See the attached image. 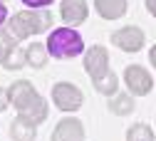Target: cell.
Returning a JSON list of instances; mask_svg holds the SVG:
<instances>
[{
	"instance_id": "12",
	"label": "cell",
	"mask_w": 156,
	"mask_h": 141,
	"mask_svg": "<svg viewBox=\"0 0 156 141\" xmlns=\"http://www.w3.org/2000/svg\"><path fill=\"white\" fill-rule=\"evenodd\" d=\"M25 52H27V65H30L32 69H42V67L47 65V57H50L47 45H42V42H32Z\"/></svg>"
},
{
	"instance_id": "1",
	"label": "cell",
	"mask_w": 156,
	"mask_h": 141,
	"mask_svg": "<svg viewBox=\"0 0 156 141\" xmlns=\"http://www.w3.org/2000/svg\"><path fill=\"white\" fill-rule=\"evenodd\" d=\"M8 99L10 104L20 111V116H25L27 122H32L35 126L42 124L47 119V102L35 92V87L27 79H17L8 87Z\"/></svg>"
},
{
	"instance_id": "23",
	"label": "cell",
	"mask_w": 156,
	"mask_h": 141,
	"mask_svg": "<svg viewBox=\"0 0 156 141\" xmlns=\"http://www.w3.org/2000/svg\"><path fill=\"white\" fill-rule=\"evenodd\" d=\"M3 3H5V0H3Z\"/></svg>"
},
{
	"instance_id": "8",
	"label": "cell",
	"mask_w": 156,
	"mask_h": 141,
	"mask_svg": "<svg viewBox=\"0 0 156 141\" xmlns=\"http://www.w3.org/2000/svg\"><path fill=\"white\" fill-rule=\"evenodd\" d=\"M89 15V5L87 0H62L60 3V17L67 27H77L82 25Z\"/></svg>"
},
{
	"instance_id": "22",
	"label": "cell",
	"mask_w": 156,
	"mask_h": 141,
	"mask_svg": "<svg viewBox=\"0 0 156 141\" xmlns=\"http://www.w3.org/2000/svg\"><path fill=\"white\" fill-rule=\"evenodd\" d=\"M149 59H151V65H154V69H156V45L149 50Z\"/></svg>"
},
{
	"instance_id": "19",
	"label": "cell",
	"mask_w": 156,
	"mask_h": 141,
	"mask_svg": "<svg viewBox=\"0 0 156 141\" xmlns=\"http://www.w3.org/2000/svg\"><path fill=\"white\" fill-rule=\"evenodd\" d=\"M10 104V99H8V89L0 87V111H5V107Z\"/></svg>"
},
{
	"instance_id": "14",
	"label": "cell",
	"mask_w": 156,
	"mask_h": 141,
	"mask_svg": "<svg viewBox=\"0 0 156 141\" xmlns=\"http://www.w3.org/2000/svg\"><path fill=\"white\" fill-rule=\"evenodd\" d=\"M27 65V52L25 50H20V47H12L8 55H5V59H3V67L5 69H20V67H25Z\"/></svg>"
},
{
	"instance_id": "15",
	"label": "cell",
	"mask_w": 156,
	"mask_h": 141,
	"mask_svg": "<svg viewBox=\"0 0 156 141\" xmlns=\"http://www.w3.org/2000/svg\"><path fill=\"white\" fill-rule=\"evenodd\" d=\"M92 84H94V89H97V92H102L104 97H114L116 87H119V79H116V74H114V72H109V74H104L102 79L92 82Z\"/></svg>"
},
{
	"instance_id": "17",
	"label": "cell",
	"mask_w": 156,
	"mask_h": 141,
	"mask_svg": "<svg viewBox=\"0 0 156 141\" xmlns=\"http://www.w3.org/2000/svg\"><path fill=\"white\" fill-rule=\"evenodd\" d=\"M15 45H17V42H15V40H12L8 32H0V62L5 59V55H8Z\"/></svg>"
},
{
	"instance_id": "20",
	"label": "cell",
	"mask_w": 156,
	"mask_h": 141,
	"mask_svg": "<svg viewBox=\"0 0 156 141\" xmlns=\"http://www.w3.org/2000/svg\"><path fill=\"white\" fill-rule=\"evenodd\" d=\"M144 3H146V10L156 17V0H144Z\"/></svg>"
},
{
	"instance_id": "16",
	"label": "cell",
	"mask_w": 156,
	"mask_h": 141,
	"mask_svg": "<svg viewBox=\"0 0 156 141\" xmlns=\"http://www.w3.org/2000/svg\"><path fill=\"white\" fill-rule=\"evenodd\" d=\"M126 141H154V129L146 124H134L126 131Z\"/></svg>"
},
{
	"instance_id": "11",
	"label": "cell",
	"mask_w": 156,
	"mask_h": 141,
	"mask_svg": "<svg viewBox=\"0 0 156 141\" xmlns=\"http://www.w3.org/2000/svg\"><path fill=\"white\" fill-rule=\"evenodd\" d=\"M10 139H12V141H35V139H37L35 124L27 122L25 116L12 119V124H10Z\"/></svg>"
},
{
	"instance_id": "9",
	"label": "cell",
	"mask_w": 156,
	"mask_h": 141,
	"mask_svg": "<svg viewBox=\"0 0 156 141\" xmlns=\"http://www.w3.org/2000/svg\"><path fill=\"white\" fill-rule=\"evenodd\" d=\"M50 141H84V126L80 119L74 116H65L62 122H57Z\"/></svg>"
},
{
	"instance_id": "5",
	"label": "cell",
	"mask_w": 156,
	"mask_h": 141,
	"mask_svg": "<svg viewBox=\"0 0 156 141\" xmlns=\"http://www.w3.org/2000/svg\"><path fill=\"white\" fill-rule=\"evenodd\" d=\"M124 84L129 92H134V97H144L154 89V77L141 65H129L124 69Z\"/></svg>"
},
{
	"instance_id": "7",
	"label": "cell",
	"mask_w": 156,
	"mask_h": 141,
	"mask_svg": "<svg viewBox=\"0 0 156 141\" xmlns=\"http://www.w3.org/2000/svg\"><path fill=\"white\" fill-rule=\"evenodd\" d=\"M84 69L92 77V82L102 79L104 74H109V52H107V47H102V45L89 47L84 52Z\"/></svg>"
},
{
	"instance_id": "6",
	"label": "cell",
	"mask_w": 156,
	"mask_h": 141,
	"mask_svg": "<svg viewBox=\"0 0 156 141\" xmlns=\"http://www.w3.org/2000/svg\"><path fill=\"white\" fill-rule=\"evenodd\" d=\"M146 42V37H144V30L141 27H136V25H126L122 30H116L112 32V45L114 47H119L122 52H139Z\"/></svg>"
},
{
	"instance_id": "4",
	"label": "cell",
	"mask_w": 156,
	"mask_h": 141,
	"mask_svg": "<svg viewBox=\"0 0 156 141\" xmlns=\"http://www.w3.org/2000/svg\"><path fill=\"white\" fill-rule=\"evenodd\" d=\"M52 102L60 111H77L82 107L84 97H82V89L74 87L72 82H57L52 87Z\"/></svg>"
},
{
	"instance_id": "3",
	"label": "cell",
	"mask_w": 156,
	"mask_h": 141,
	"mask_svg": "<svg viewBox=\"0 0 156 141\" xmlns=\"http://www.w3.org/2000/svg\"><path fill=\"white\" fill-rule=\"evenodd\" d=\"M47 52L55 59H69L84 52V40L72 27H55L47 37Z\"/></svg>"
},
{
	"instance_id": "18",
	"label": "cell",
	"mask_w": 156,
	"mask_h": 141,
	"mask_svg": "<svg viewBox=\"0 0 156 141\" xmlns=\"http://www.w3.org/2000/svg\"><path fill=\"white\" fill-rule=\"evenodd\" d=\"M23 3H25L27 8H47V5L55 3V0H23Z\"/></svg>"
},
{
	"instance_id": "10",
	"label": "cell",
	"mask_w": 156,
	"mask_h": 141,
	"mask_svg": "<svg viewBox=\"0 0 156 141\" xmlns=\"http://www.w3.org/2000/svg\"><path fill=\"white\" fill-rule=\"evenodd\" d=\"M94 10L104 20H119L126 12V0H94Z\"/></svg>"
},
{
	"instance_id": "13",
	"label": "cell",
	"mask_w": 156,
	"mask_h": 141,
	"mask_svg": "<svg viewBox=\"0 0 156 141\" xmlns=\"http://www.w3.org/2000/svg\"><path fill=\"white\" fill-rule=\"evenodd\" d=\"M109 111L114 114H119V116H126L134 111V97L129 92H119V94H114L109 99Z\"/></svg>"
},
{
	"instance_id": "2",
	"label": "cell",
	"mask_w": 156,
	"mask_h": 141,
	"mask_svg": "<svg viewBox=\"0 0 156 141\" xmlns=\"http://www.w3.org/2000/svg\"><path fill=\"white\" fill-rule=\"evenodd\" d=\"M52 25V15L40 10V12H35V10H23V12H15L10 20H8V27L5 32L15 40V42H20V40L30 37V35H37V32H45L50 30Z\"/></svg>"
},
{
	"instance_id": "21",
	"label": "cell",
	"mask_w": 156,
	"mask_h": 141,
	"mask_svg": "<svg viewBox=\"0 0 156 141\" xmlns=\"http://www.w3.org/2000/svg\"><path fill=\"white\" fill-rule=\"evenodd\" d=\"M8 20V10H5V5H3V0H0V25H3Z\"/></svg>"
}]
</instances>
